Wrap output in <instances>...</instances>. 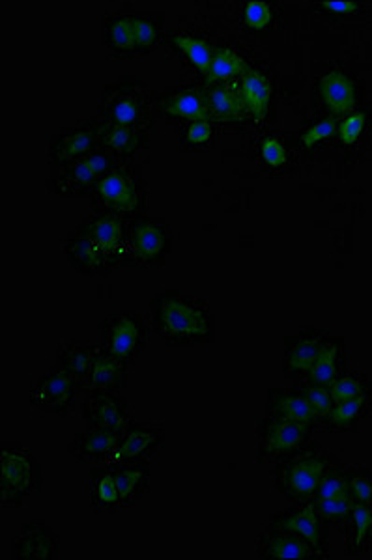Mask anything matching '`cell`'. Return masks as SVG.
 Masks as SVG:
<instances>
[{
  "mask_svg": "<svg viewBox=\"0 0 372 560\" xmlns=\"http://www.w3.org/2000/svg\"><path fill=\"white\" fill-rule=\"evenodd\" d=\"M156 323L159 333L176 344L204 342L212 333V320L206 308L182 295H161L156 303Z\"/></svg>",
  "mask_w": 372,
  "mask_h": 560,
  "instance_id": "obj_1",
  "label": "cell"
},
{
  "mask_svg": "<svg viewBox=\"0 0 372 560\" xmlns=\"http://www.w3.org/2000/svg\"><path fill=\"white\" fill-rule=\"evenodd\" d=\"M40 488V465L29 450L4 443L0 452V499L4 506H19Z\"/></svg>",
  "mask_w": 372,
  "mask_h": 560,
  "instance_id": "obj_2",
  "label": "cell"
},
{
  "mask_svg": "<svg viewBox=\"0 0 372 560\" xmlns=\"http://www.w3.org/2000/svg\"><path fill=\"white\" fill-rule=\"evenodd\" d=\"M330 469L328 456L307 450L300 456H294L285 463L279 465L277 469V484L281 493L296 503H307L315 501L316 491Z\"/></svg>",
  "mask_w": 372,
  "mask_h": 560,
  "instance_id": "obj_3",
  "label": "cell"
},
{
  "mask_svg": "<svg viewBox=\"0 0 372 560\" xmlns=\"http://www.w3.org/2000/svg\"><path fill=\"white\" fill-rule=\"evenodd\" d=\"M311 428L294 420L272 417L262 428L260 458L262 460H285L300 452L311 437Z\"/></svg>",
  "mask_w": 372,
  "mask_h": 560,
  "instance_id": "obj_4",
  "label": "cell"
},
{
  "mask_svg": "<svg viewBox=\"0 0 372 560\" xmlns=\"http://www.w3.org/2000/svg\"><path fill=\"white\" fill-rule=\"evenodd\" d=\"M101 331H103L105 351L124 363L133 359L144 346L146 329L144 323L135 314H128V312L115 314L105 320Z\"/></svg>",
  "mask_w": 372,
  "mask_h": 560,
  "instance_id": "obj_5",
  "label": "cell"
},
{
  "mask_svg": "<svg viewBox=\"0 0 372 560\" xmlns=\"http://www.w3.org/2000/svg\"><path fill=\"white\" fill-rule=\"evenodd\" d=\"M77 387L79 379L58 368L38 379L30 391V404L45 413L64 415L72 409Z\"/></svg>",
  "mask_w": 372,
  "mask_h": 560,
  "instance_id": "obj_6",
  "label": "cell"
},
{
  "mask_svg": "<svg viewBox=\"0 0 372 560\" xmlns=\"http://www.w3.org/2000/svg\"><path fill=\"white\" fill-rule=\"evenodd\" d=\"M111 170V155L92 152L79 161L66 165L57 183L60 195H85L88 189L96 187L101 178Z\"/></svg>",
  "mask_w": 372,
  "mask_h": 560,
  "instance_id": "obj_7",
  "label": "cell"
},
{
  "mask_svg": "<svg viewBox=\"0 0 372 560\" xmlns=\"http://www.w3.org/2000/svg\"><path fill=\"white\" fill-rule=\"evenodd\" d=\"M169 247L167 232L154 221H135L126 234V258L137 264H156Z\"/></svg>",
  "mask_w": 372,
  "mask_h": 560,
  "instance_id": "obj_8",
  "label": "cell"
},
{
  "mask_svg": "<svg viewBox=\"0 0 372 560\" xmlns=\"http://www.w3.org/2000/svg\"><path fill=\"white\" fill-rule=\"evenodd\" d=\"M94 193L105 208L116 213H133L141 204L135 180L124 168H111L94 187Z\"/></svg>",
  "mask_w": 372,
  "mask_h": 560,
  "instance_id": "obj_9",
  "label": "cell"
},
{
  "mask_svg": "<svg viewBox=\"0 0 372 560\" xmlns=\"http://www.w3.org/2000/svg\"><path fill=\"white\" fill-rule=\"evenodd\" d=\"M83 238L92 239L105 251L109 252L116 262L126 260V234L128 228L122 221L120 213L116 211H105L92 219H88L77 232Z\"/></svg>",
  "mask_w": 372,
  "mask_h": 560,
  "instance_id": "obj_10",
  "label": "cell"
},
{
  "mask_svg": "<svg viewBox=\"0 0 372 560\" xmlns=\"http://www.w3.org/2000/svg\"><path fill=\"white\" fill-rule=\"evenodd\" d=\"M272 531L294 532L315 547L318 557L328 555V547L322 534V518L316 510L315 501L313 503L307 501V504H303L301 508L288 510L285 514L277 516L272 521Z\"/></svg>",
  "mask_w": 372,
  "mask_h": 560,
  "instance_id": "obj_11",
  "label": "cell"
},
{
  "mask_svg": "<svg viewBox=\"0 0 372 560\" xmlns=\"http://www.w3.org/2000/svg\"><path fill=\"white\" fill-rule=\"evenodd\" d=\"M161 443H163V432L159 428L128 426L120 435L118 447L109 458L107 465L116 467L124 463L144 462L158 450Z\"/></svg>",
  "mask_w": 372,
  "mask_h": 560,
  "instance_id": "obj_12",
  "label": "cell"
},
{
  "mask_svg": "<svg viewBox=\"0 0 372 560\" xmlns=\"http://www.w3.org/2000/svg\"><path fill=\"white\" fill-rule=\"evenodd\" d=\"M85 420L94 430L124 432L129 426L126 406L115 392H92L86 400Z\"/></svg>",
  "mask_w": 372,
  "mask_h": 560,
  "instance_id": "obj_13",
  "label": "cell"
},
{
  "mask_svg": "<svg viewBox=\"0 0 372 560\" xmlns=\"http://www.w3.org/2000/svg\"><path fill=\"white\" fill-rule=\"evenodd\" d=\"M58 536L42 521L27 523L12 544L15 559H55L58 553Z\"/></svg>",
  "mask_w": 372,
  "mask_h": 560,
  "instance_id": "obj_14",
  "label": "cell"
},
{
  "mask_svg": "<svg viewBox=\"0 0 372 560\" xmlns=\"http://www.w3.org/2000/svg\"><path fill=\"white\" fill-rule=\"evenodd\" d=\"M262 559H315L318 553L305 538L294 532L272 531L264 534L258 542Z\"/></svg>",
  "mask_w": 372,
  "mask_h": 560,
  "instance_id": "obj_15",
  "label": "cell"
},
{
  "mask_svg": "<svg viewBox=\"0 0 372 560\" xmlns=\"http://www.w3.org/2000/svg\"><path fill=\"white\" fill-rule=\"evenodd\" d=\"M122 432L94 430L90 428L85 434L75 435L70 443V454L79 462H109L113 456Z\"/></svg>",
  "mask_w": 372,
  "mask_h": 560,
  "instance_id": "obj_16",
  "label": "cell"
},
{
  "mask_svg": "<svg viewBox=\"0 0 372 560\" xmlns=\"http://www.w3.org/2000/svg\"><path fill=\"white\" fill-rule=\"evenodd\" d=\"M322 331H303L296 338H288L285 368L290 376L309 374L316 361V355L324 342Z\"/></svg>",
  "mask_w": 372,
  "mask_h": 560,
  "instance_id": "obj_17",
  "label": "cell"
},
{
  "mask_svg": "<svg viewBox=\"0 0 372 560\" xmlns=\"http://www.w3.org/2000/svg\"><path fill=\"white\" fill-rule=\"evenodd\" d=\"M92 392H116L126 385V364L107 351H100L85 378Z\"/></svg>",
  "mask_w": 372,
  "mask_h": 560,
  "instance_id": "obj_18",
  "label": "cell"
},
{
  "mask_svg": "<svg viewBox=\"0 0 372 560\" xmlns=\"http://www.w3.org/2000/svg\"><path fill=\"white\" fill-rule=\"evenodd\" d=\"M68 256L70 262L75 269L83 271V273H103L109 267L118 266L115 258L100 247L98 243H94L92 239L83 238L79 234H75L68 241Z\"/></svg>",
  "mask_w": 372,
  "mask_h": 560,
  "instance_id": "obj_19",
  "label": "cell"
},
{
  "mask_svg": "<svg viewBox=\"0 0 372 560\" xmlns=\"http://www.w3.org/2000/svg\"><path fill=\"white\" fill-rule=\"evenodd\" d=\"M320 99L333 114H348L356 105V88L343 71L333 70L318 84Z\"/></svg>",
  "mask_w": 372,
  "mask_h": 560,
  "instance_id": "obj_20",
  "label": "cell"
},
{
  "mask_svg": "<svg viewBox=\"0 0 372 560\" xmlns=\"http://www.w3.org/2000/svg\"><path fill=\"white\" fill-rule=\"evenodd\" d=\"M98 137H101V127L94 126V124H88V126L77 129L75 133L64 135L53 146L55 163L70 165L73 161H79L86 155L92 154V148L96 146Z\"/></svg>",
  "mask_w": 372,
  "mask_h": 560,
  "instance_id": "obj_21",
  "label": "cell"
},
{
  "mask_svg": "<svg viewBox=\"0 0 372 560\" xmlns=\"http://www.w3.org/2000/svg\"><path fill=\"white\" fill-rule=\"evenodd\" d=\"M111 469L115 473L122 506L137 503L143 497L144 491L148 490V480H150L148 463H124V465H116Z\"/></svg>",
  "mask_w": 372,
  "mask_h": 560,
  "instance_id": "obj_22",
  "label": "cell"
},
{
  "mask_svg": "<svg viewBox=\"0 0 372 560\" xmlns=\"http://www.w3.org/2000/svg\"><path fill=\"white\" fill-rule=\"evenodd\" d=\"M240 96L244 101L245 111L255 116V120H264L268 109H270V101H272V83L257 70H247L242 79V88H240Z\"/></svg>",
  "mask_w": 372,
  "mask_h": 560,
  "instance_id": "obj_23",
  "label": "cell"
},
{
  "mask_svg": "<svg viewBox=\"0 0 372 560\" xmlns=\"http://www.w3.org/2000/svg\"><path fill=\"white\" fill-rule=\"evenodd\" d=\"M344 346L339 338H326L316 355L315 364L307 374L311 383L330 387L335 379L339 378V368L343 364Z\"/></svg>",
  "mask_w": 372,
  "mask_h": 560,
  "instance_id": "obj_24",
  "label": "cell"
},
{
  "mask_svg": "<svg viewBox=\"0 0 372 560\" xmlns=\"http://www.w3.org/2000/svg\"><path fill=\"white\" fill-rule=\"evenodd\" d=\"M272 417L294 420L307 426H316L318 419L301 392L272 391L270 400Z\"/></svg>",
  "mask_w": 372,
  "mask_h": 560,
  "instance_id": "obj_25",
  "label": "cell"
},
{
  "mask_svg": "<svg viewBox=\"0 0 372 560\" xmlns=\"http://www.w3.org/2000/svg\"><path fill=\"white\" fill-rule=\"evenodd\" d=\"M206 109L210 118L217 122H238L245 114L242 96H238L229 86H215L206 96Z\"/></svg>",
  "mask_w": 372,
  "mask_h": 560,
  "instance_id": "obj_26",
  "label": "cell"
},
{
  "mask_svg": "<svg viewBox=\"0 0 372 560\" xmlns=\"http://www.w3.org/2000/svg\"><path fill=\"white\" fill-rule=\"evenodd\" d=\"M369 407H371V394L337 402L331 409L328 419L324 420L322 424L333 432H343V430L352 428L354 424H358L359 420L369 413Z\"/></svg>",
  "mask_w": 372,
  "mask_h": 560,
  "instance_id": "obj_27",
  "label": "cell"
},
{
  "mask_svg": "<svg viewBox=\"0 0 372 560\" xmlns=\"http://www.w3.org/2000/svg\"><path fill=\"white\" fill-rule=\"evenodd\" d=\"M90 499L94 510H116L122 506L120 493L116 486L115 473L107 465L105 469H94L92 471V482H90Z\"/></svg>",
  "mask_w": 372,
  "mask_h": 560,
  "instance_id": "obj_28",
  "label": "cell"
},
{
  "mask_svg": "<svg viewBox=\"0 0 372 560\" xmlns=\"http://www.w3.org/2000/svg\"><path fill=\"white\" fill-rule=\"evenodd\" d=\"M98 353L100 350L94 346L72 342V344L64 346L58 353V368L66 370L68 374H72L77 379H85Z\"/></svg>",
  "mask_w": 372,
  "mask_h": 560,
  "instance_id": "obj_29",
  "label": "cell"
},
{
  "mask_svg": "<svg viewBox=\"0 0 372 560\" xmlns=\"http://www.w3.org/2000/svg\"><path fill=\"white\" fill-rule=\"evenodd\" d=\"M163 111L171 114V116H176V118L189 120V124L210 118L204 99L197 92H191V90L180 92V94L167 99L163 103Z\"/></svg>",
  "mask_w": 372,
  "mask_h": 560,
  "instance_id": "obj_30",
  "label": "cell"
},
{
  "mask_svg": "<svg viewBox=\"0 0 372 560\" xmlns=\"http://www.w3.org/2000/svg\"><path fill=\"white\" fill-rule=\"evenodd\" d=\"M372 508L367 504H358L354 506L350 518L346 519V546L350 553H359L367 547V538H369V527H371Z\"/></svg>",
  "mask_w": 372,
  "mask_h": 560,
  "instance_id": "obj_31",
  "label": "cell"
},
{
  "mask_svg": "<svg viewBox=\"0 0 372 560\" xmlns=\"http://www.w3.org/2000/svg\"><path fill=\"white\" fill-rule=\"evenodd\" d=\"M101 142L118 155H131L143 142L137 127L109 126L101 127Z\"/></svg>",
  "mask_w": 372,
  "mask_h": 560,
  "instance_id": "obj_32",
  "label": "cell"
},
{
  "mask_svg": "<svg viewBox=\"0 0 372 560\" xmlns=\"http://www.w3.org/2000/svg\"><path fill=\"white\" fill-rule=\"evenodd\" d=\"M172 45L176 49H180L187 60L201 71L204 77H208L210 73V64L214 58V49L201 38H193V36H172Z\"/></svg>",
  "mask_w": 372,
  "mask_h": 560,
  "instance_id": "obj_33",
  "label": "cell"
},
{
  "mask_svg": "<svg viewBox=\"0 0 372 560\" xmlns=\"http://www.w3.org/2000/svg\"><path fill=\"white\" fill-rule=\"evenodd\" d=\"M247 73V64L242 56L236 55L234 51L229 49H215L212 64H210V73H208V81H227L230 77L236 75H245Z\"/></svg>",
  "mask_w": 372,
  "mask_h": 560,
  "instance_id": "obj_34",
  "label": "cell"
},
{
  "mask_svg": "<svg viewBox=\"0 0 372 560\" xmlns=\"http://www.w3.org/2000/svg\"><path fill=\"white\" fill-rule=\"evenodd\" d=\"M316 510L320 514L322 521L328 523H346V519L350 518L356 501L352 499V495H339V497H322L315 499Z\"/></svg>",
  "mask_w": 372,
  "mask_h": 560,
  "instance_id": "obj_35",
  "label": "cell"
},
{
  "mask_svg": "<svg viewBox=\"0 0 372 560\" xmlns=\"http://www.w3.org/2000/svg\"><path fill=\"white\" fill-rule=\"evenodd\" d=\"M372 381L365 376H343L337 378L330 385L331 396L337 402H344V400H352L358 396H367L371 394Z\"/></svg>",
  "mask_w": 372,
  "mask_h": 560,
  "instance_id": "obj_36",
  "label": "cell"
},
{
  "mask_svg": "<svg viewBox=\"0 0 372 560\" xmlns=\"http://www.w3.org/2000/svg\"><path fill=\"white\" fill-rule=\"evenodd\" d=\"M141 105L133 96H122L116 99L109 111V120L116 126L137 127L141 122Z\"/></svg>",
  "mask_w": 372,
  "mask_h": 560,
  "instance_id": "obj_37",
  "label": "cell"
},
{
  "mask_svg": "<svg viewBox=\"0 0 372 560\" xmlns=\"http://www.w3.org/2000/svg\"><path fill=\"white\" fill-rule=\"evenodd\" d=\"M301 394L305 396L307 404L313 409V413H315L316 419H318V424L328 419L331 409L335 406V400H333V396H331L330 387L318 385V383H311V385H307V387L301 391Z\"/></svg>",
  "mask_w": 372,
  "mask_h": 560,
  "instance_id": "obj_38",
  "label": "cell"
},
{
  "mask_svg": "<svg viewBox=\"0 0 372 560\" xmlns=\"http://www.w3.org/2000/svg\"><path fill=\"white\" fill-rule=\"evenodd\" d=\"M109 43L116 51L131 53L135 51L133 45V17H118L109 27Z\"/></svg>",
  "mask_w": 372,
  "mask_h": 560,
  "instance_id": "obj_39",
  "label": "cell"
},
{
  "mask_svg": "<svg viewBox=\"0 0 372 560\" xmlns=\"http://www.w3.org/2000/svg\"><path fill=\"white\" fill-rule=\"evenodd\" d=\"M348 480H350V475H346L343 469H328L326 475L322 478V482H320V486H318L315 499L348 495L350 493Z\"/></svg>",
  "mask_w": 372,
  "mask_h": 560,
  "instance_id": "obj_40",
  "label": "cell"
},
{
  "mask_svg": "<svg viewBox=\"0 0 372 560\" xmlns=\"http://www.w3.org/2000/svg\"><path fill=\"white\" fill-rule=\"evenodd\" d=\"M158 40L156 25L143 17H133V45L135 51H148Z\"/></svg>",
  "mask_w": 372,
  "mask_h": 560,
  "instance_id": "obj_41",
  "label": "cell"
},
{
  "mask_svg": "<svg viewBox=\"0 0 372 560\" xmlns=\"http://www.w3.org/2000/svg\"><path fill=\"white\" fill-rule=\"evenodd\" d=\"M272 17V8L266 2L253 0V2L245 4L244 21L247 27L262 30V28H266L272 23Z\"/></svg>",
  "mask_w": 372,
  "mask_h": 560,
  "instance_id": "obj_42",
  "label": "cell"
},
{
  "mask_svg": "<svg viewBox=\"0 0 372 560\" xmlns=\"http://www.w3.org/2000/svg\"><path fill=\"white\" fill-rule=\"evenodd\" d=\"M365 114L363 112H352V114H348L346 118L343 120V124L339 126V139L343 144L346 146H352V144H356L358 142L359 137H361V133H363V129H365Z\"/></svg>",
  "mask_w": 372,
  "mask_h": 560,
  "instance_id": "obj_43",
  "label": "cell"
},
{
  "mask_svg": "<svg viewBox=\"0 0 372 560\" xmlns=\"http://www.w3.org/2000/svg\"><path fill=\"white\" fill-rule=\"evenodd\" d=\"M260 157L268 167L279 168L287 165L288 152L285 144L279 139L262 140Z\"/></svg>",
  "mask_w": 372,
  "mask_h": 560,
  "instance_id": "obj_44",
  "label": "cell"
},
{
  "mask_svg": "<svg viewBox=\"0 0 372 560\" xmlns=\"http://www.w3.org/2000/svg\"><path fill=\"white\" fill-rule=\"evenodd\" d=\"M337 131H339V127H337L335 118H328V120L318 122L316 126L309 127V129L301 135V142H303L305 148H313L318 142L331 139Z\"/></svg>",
  "mask_w": 372,
  "mask_h": 560,
  "instance_id": "obj_45",
  "label": "cell"
},
{
  "mask_svg": "<svg viewBox=\"0 0 372 560\" xmlns=\"http://www.w3.org/2000/svg\"><path fill=\"white\" fill-rule=\"evenodd\" d=\"M350 495L358 504L372 506V475L371 473H354L348 480Z\"/></svg>",
  "mask_w": 372,
  "mask_h": 560,
  "instance_id": "obj_46",
  "label": "cell"
},
{
  "mask_svg": "<svg viewBox=\"0 0 372 560\" xmlns=\"http://www.w3.org/2000/svg\"><path fill=\"white\" fill-rule=\"evenodd\" d=\"M214 135V127L208 120H201V122H191L186 129V139L189 144L195 146H204L212 140Z\"/></svg>",
  "mask_w": 372,
  "mask_h": 560,
  "instance_id": "obj_47",
  "label": "cell"
},
{
  "mask_svg": "<svg viewBox=\"0 0 372 560\" xmlns=\"http://www.w3.org/2000/svg\"><path fill=\"white\" fill-rule=\"evenodd\" d=\"M324 10H328L330 14L346 15L356 12L359 8L358 2H352V0H328V2H322L320 4Z\"/></svg>",
  "mask_w": 372,
  "mask_h": 560,
  "instance_id": "obj_48",
  "label": "cell"
},
{
  "mask_svg": "<svg viewBox=\"0 0 372 560\" xmlns=\"http://www.w3.org/2000/svg\"><path fill=\"white\" fill-rule=\"evenodd\" d=\"M367 547H372V519L371 527H369V538H367Z\"/></svg>",
  "mask_w": 372,
  "mask_h": 560,
  "instance_id": "obj_49",
  "label": "cell"
}]
</instances>
